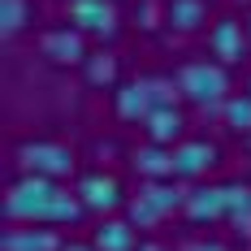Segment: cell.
<instances>
[{"mask_svg":"<svg viewBox=\"0 0 251 251\" xmlns=\"http://www.w3.org/2000/svg\"><path fill=\"white\" fill-rule=\"evenodd\" d=\"M0 251H61L52 229H4Z\"/></svg>","mask_w":251,"mask_h":251,"instance_id":"4fadbf2b","label":"cell"},{"mask_svg":"<svg viewBox=\"0 0 251 251\" xmlns=\"http://www.w3.org/2000/svg\"><path fill=\"white\" fill-rule=\"evenodd\" d=\"M87 78H91V82H113V78H117V61H113L108 52L87 56Z\"/></svg>","mask_w":251,"mask_h":251,"instance_id":"ffe728a7","label":"cell"},{"mask_svg":"<svg viewBox=\"0 0 251 251\" xmlns=\"http://www.w3.org/2000/svg\"><path fill=\"white\" fill-rule=\"evenodd\" d=\"M143 126H148V139H151V143H177L186 122H182L177 104H165V108H151Z\"/></svg>","mask_w":251,"mask_h":251,"instance_id":"7c38bea8","label":"cell"},{"mask_svg":"<svg viewBox=\"0 0 251 251\" xmlns=\"http://www.w3.org/2000/svg\"><path fill=\"white\" fill-rule=\"evenodd\" d=\"M177 91L186 100H195L200 108H212L217 100H226L229 91V74L221 61H186L177 70Z\"/></svg>","mask_w":251,"mask_h":251,"instance_id":"7a4b0ae2","label":"cell"},{"mask_svg":"<svg viewBox=\"0 0 251 251\" xmlns=\"http://www.w3.org/2000/svg\"><path fill=\"white\" fill-rule=\"evenodd\" d=\"M134 169L143 177H174V148L165 143H148L134 151Z\"/></svg>","mask_w":251,"mask_h":251,"instance_id":"5bb4252c","label":"cell"},{"mask_svg":"<svg viewBox=\"0 0 251 251\" xmlns=\"http://www.w3.org/2000/svg\"><path fill=\"white\" fill-rule=\"evenodd\" d=\"M226 221L251 234V186H243V182L226 186Z\"/></svg>","mask_w":251,"mask_h":251,"instance_id":"2e32d148","label":"cell"},{"mask_svg":"<svg viewBox=\"0 0 251 251\" xmlns=\"http://www.w3.org/2000/svg\"><path fill=\"white\" fill-rule=\"evenodd\" d=\"M0 9H4V13H0V30H4V35H18V30L30 22V4H26V0H0Z\"/></svg>","mask_w":251,"mask_h":251,"instance_id":"d6986e66","label":"cell"},{"mask_svg":"<svg viewBox=\"0 0 251 251\" xmlns=\"http://www.w3.org/2000/svg\"><path fill=\"white\" fill-rule=\"evenodd\" d=\"M186 217L195 226L226 221V186H195V191H186Z\"/></svg>","mask_w":251,"mask_h":251,"instance_id":"30bf717a","label":"cell"},{"mask_svg":"<svg viewBox=\"0 0 251 251\" xmlns=\"http://www.w3.org/2000/svg\"><path fill=\"white\" fill-rule=\"evenodd\" d=\"M217 143H208V139H182L174 148V177H200L208 174L212 165H217Z\"/></svg>","mask_w":251,"mask_h":251,"instance_id":"52a82bcc","label":"cell"},{"mask_svg":"<svg viewBox=\"0 0 251 251\" xmlns=\"http://www.w3.org/2000/svg\"><path fill=\"white\" fill-rule=\"evenodd\" d=\"M203 18H208L203 0H169V26H177V30H195Z\"/></svg>","mask_w":251,"mask_h":251,"instance_id":"e0dca14e","label":"cell"},{"mask_svg":"<svg viewBox=\"0 0 251 251\" xmlns=\"http://www.w3.org/2000/svg\"><path fill=\"white\" fill-rule=\"evenodd\" d=\"M221 117H226L229 130L251 134V91H247V96H229V100L221 104Z\"/></svg>","mask_w":251,"mask_h":251,"instance_id":"ac0fdd59","label":"cell"},{"mask_svg":"<svg viewBox=\"0 0 251 251\" xmlns=\"http://www.w3.org/2000/svg\"><path fill=\"white\" fill-rule=\"evenodd\" d=\"M191 251H226V247H221L217 238H208V243H195V247H191Z\"/></svg>","mask_w":251,"mask_h":251,"instance_id":"44dd1931","label":"cell"},{"mask_svg":"<svg viewBox=\"0 0 251 251\" xmlns=\"http://www.w3.org/2000/svg\"><path fill=\"white\" fill-rule=\"evenodd\" d=\"M78 200L87 203L91 212H113L122 203V186H117V177H108V174H87L78 182Z\"/></svg>","mask_w":251,"mask_h":251,"instance_id":"8fae6325","label":"cell"},{"mask_svg":"<svg viewBox=\"0 0 251 251\" xmlns=\"http://www.w3.org/2000/svg\"><path fill=\"white\" fill-rule=\"evenodd\" d=\"M139 251H165V247H139Z\"/></svg>","mask_w":251,"mask_h":251,"instance_id":"603a6c76","label":"cell"},{"mask_svg":"<svg viewBox=\"0 0 251 251\" xmlns=\"http://www.w3.org/2000/svg\"><path fill=\"white\" fill-rule=\"evenodd\" d=\"M96 247L100 251H134V226H130V221H117V217L100 221V229H96Z\"/></svg>","mask_w":251,"mask_h":251,"instance_id":"9a60e30c","label":"cell"},{"mask_svg":"<svg viewBox=\"0 0 251 251\" xmlns=\"http://www.w3.org/2000/svg\"><path fill=\"white\" fill-rule=\"evenodd\" d=\"M174 208H186V191L174 186L169 177H148V186L130 200V226H156Z\"/></svg>","mask_w":251,"mask_h":251,"instance_id":"3957f363","label":"cell"},{"mask_svg":"<svg viewBox=\"0 0 251 251\" xmlns=\"http://www.w3.org/2000/svg\"><path fill=\"white\" fill-rule=\"evenodd\" d=\"M208 48L212 56L229 65V61H243V48H247V35H243V22L238 18H217L212 30H208Z\"/></svg>","mask_w":251,"mask_h":251,"instance_id":"ba28073f","label":"cell"},{"mask_svg":"<svg viewBox=\"0 0 251 251\" xmlns=\"http://www.w3.org/2000/svg\"><path fill=\"white\" fill-rule=\"evenodd\" d=\"M22 174H39V177H65L74 174V151L65 143H48V139H35V143H22L13 151Z\"/></svg>","mask_w":251,"mask_h":251,"instance_id":"277c9868","label":"cell"},{"mask_svg":"<svg viewBox=\"0 0 251 251\" xmlns=\"http://www.w3.org/2000/svg\"><path fill=\"white\" fill-rule=\"evenodd\" d=\"M247 35H251V18H247Z\"/></svg>","mask_w":251,"mask_h":251,"instance_id":"cb8c5ba5","label":"cell"},{"mask_svg":"<svg viewBox=\"0 0 251 251\" xmlns=\"http://www.w3.org/2000/svg\"><path fill=\"white\" fill-rule=\"evenodd\" d=\"M87 203L78 200V191L70 195L65 186H56V177L22 174L9 191H4V217L9 221H52V226H74Z\"/></svg>","mask_w":251,"mask_h":251,"instance_id":"6da1fadb","label":"cell"},{"mask_svg":"<svg viewBox=\"0 0 251 251\" xmlns=\"http://www.w3.org/2000/svg\"><path fill=\"white\" fill-rule=\"evenodd\" d=\"M156 108V87L151 78H134V82H122L117 87V113L126 122H148V113Z\"/></svg>","mask_w":251,"mask_h":251,"instance_id":"9c48e42d","label":"cell"},{"mask_svg":"<svg viewBox=\"0 0 251 251\" xmlns=\"http://www.w3.org/2000/svg\"><path fill=\"white\" fill-rule=\"evenodd\" d=\"M70 22L82 30V35H100L108 39L117 30V9L108 0H70Z\"/></svg>","mask_w":251,"mask_h":251,"instance_id":"5b68a950","label":"cell"},{"mask_svg":"<svg viewBox=\"0 0 251 251\" xmlns=\"http://www.w3.org/2000/svg\"><path fill=\"white\" fill-rule=\"evenodd\" d=\"M61 251H100V247H87V243H70V247H61Z\"/></svg>","mask_w":251,"mask_h":251,"instance_id":"7402d4cb","label":"cell"},{"mask_svg":"<svg viewBox=\"0 0 251 251\" xmlns=\"http://www.w3.org/2000/svg\"><path fill=\"white\" fill-rule=\"evenodd\" d=\"M39 52L48 56L52 65H78V61H87V44H82V30H78V26H56V30H44Z\"/></svg>","mask_w":251,"mask_h":251,"instance_id":"8992f818","label":"cell"}]
</instances>
